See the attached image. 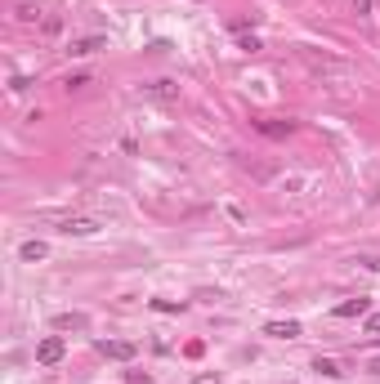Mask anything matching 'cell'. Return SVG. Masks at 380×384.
<instances>
[{"label": "cell", "mask_w": 380, "mask_h": 384, "mask_svg": "<svg viewBox=\"0 0 380 384\" xmlns=\"http://www.w3.org/2000/svg\"><path fill=\"white\" fill-rule=\"evenodd\" d=\"M354 9L358 14H372V0H354Z\"/></svg>", "instance_id": "d6986e66"}, {"label": "cell", "mask_w": 380, "mask_h": 384, "mask_svg": "<svg viewBox=\"0 0 380 384\" xmlns=\"http://www.w3.org/2000/svg\"><path fill=\"white\" fill-rule=\"evenodd\" d=\"M85 326H90L85 313H59L54 317V331H85Z\"/></svg>", "instance_id": "ba28073f"}, {"label": "cell", "mask_w": 380, "mask_h": 384, "mask_svg": "<svg viewBox=\"0 0 380 384\" xmlns=\"http://www.w3.org/2000/svg\"><path fill=\"white\" fill-rule=\"evenodd\" d=\"M255 130L269 139H287V134H296V121H255Z\"/></svg>", "instance_id": "5b68a950"}, {"label": "cell", "mask_w": 380, "mask_h": 384, "mask_svg": "<svg viewBox=\"0 0 380 384\" xmlns=\"http://www.w3.org/2000/svg\"><path fill=\"white\" fill-rule=\"evenodd\" d=\"M45 255H50L45 241H23V246H18V259H23V264H36V259H45Z\"/></svg>", "instance_id": "9c48e42d"}, {"label": "cell", "mask_w": 380, "mask_h": 384, "mask_svg": "<svg viewBox=\"0 0 380 384\" xmlns=\"http://www.w3.org/2000/svg\"><path fill=\"white\" fill-rule=\"evenodd\" d=\"M313 371L318 376H327V380H340L345 371H340V362H331V358H313Z\"/></svg>", "instance_id": "8fae6325"}, {"label": "cell", "mask_w": 380, "mask_h": 384, "mask_svg": "<svg viewBox=\"0 0 380 384\" xmlns=\"http://www.w3.org/2000/svg\"><path fill=\"white\" fill-rule=\"evenodd\" d=\"M148 304L157 308V313H184V308H188L184 299H148Z\"/></svg>", "instance_id": "7c38bea8"}, {"label": "cell", "mask_w": 380, "mask_h": 384, "mask_svg": "<svg viewBox=\"0 0 380 384\" xmlns=\"http://www.w3.org/2000/svg\"><path fill=\"white\" fill-rule=\"evenodd\" d=\"M367 371H372V376H380V358H372V362H367Z\"/></svg>", "instance_id": "ffe728a7"}, {"label": "cell", "mask_w": 380, "mask_h": 384, "mask_svg": "<svg viewBox=\"0 0 380 384\" xmlns=\"http://www.w3.org/2000/svg\"><path fill=\"white\" fill-rule=\"evenodd\" d=\"M103 223L94 219V214H68V219H59V232L63 237H94Z\"/></svg>", "instance_id": "6da1fadb"}, {"label": "cell", "mask_w": 380, "mask_h": 384, "mask_svg": "<svg viewBox=\"0 0 380 384\" xmlns=\"http://www.w3.org/2000/svg\"><path fill=\"white\" fill-rule=\"evenodd\" d=\"M264 335H273V340H296V335H304V326L300 322H269Z\"/></svg>", "instance_id": "52a82bcc"}, {"label": "cell", "mask_w": 380, "mask_h": 384, "mask_svg": "<svg viewBox=\"0 0 380 384\" xmlns=\"http://www.w3.org/2000/svg\"><path fill=\"white\" fill-rule=\"evenodd\" d=\"M358 264L372 268V273H380V255H358Z\"/></svg>", "instance_id": "9a60e30c"}, {"label": "cell", "mask_w": 380, "mask_h": 384, "mask_svg": "<svg viewBox=\"0 0 380 384\" xmlns=\"http://www.w3.org/2000/svg\"><path fill=\"white\" fill-rule=\"evenodd\" d=\"M367 331H372V335H380V313H367Z\"/></svg>", "instance_id": "e0dca14e"}, {"label": "cell", "mask_w": 380, "mask_h": 384, "mask_svg": "<svg viewBox=\"0 0 380 384\" xmlns=\"http://www.w3.org/2000/svg\"><path fill=\"white\" fill-rule=\"evenodd\" d=\"M139 94H144V99H157V103H175V99H179V85H175V81H148Z\"/></svg>", "instance_id": "277c9868"}, {"label": "cell", "mask_w": 380, "mask_h": 384, "mask_svg": "<svg viewBox=\"0 0 380 384\" xmlns=\"http://www.w3.org/2000/svg\"><path fill=\"white\" fill-rule=\"evenodd\" d=\"M126 384H152V376H148V371H130Z\"/></svg>", "instance_id": "2e32d148"}, {"label": "cell", "mask_w": 380, "mask_h": 384, "mask_svg": "<svg viewBox=\"0 0 380 384\" xmlns=\"http://www.w3.org/2000/svg\"><path fill=\"white\" fill-rule=\"evenodd\" d=\"M94 50H103V36H85V41H72L68 45L72 59H85V54H94Z\"/></svg>", "instance_id": "30bf717a"}, {"label": "cell", "mask_w": 380, "mask_h": 384, "mask_svg": "<svg viewBox=\"0 0 380 384\" xmlns=\"http://www.w3.org/2000/svg\"><path fill=\"white\" fill-rule=\"evenodd\" d=\"M372 313V299L367 295H358V299H345V304L336 308V317H367Z\"/></svg>", "instance_id": "8992f818"}, {"label": "cell", "mask_w": 380, "mask_h": 384, "mask_svg": "<svg viewBox=\"0 0 380 384\" xmlns=\"http://www.w3.org/2000/svg\"><path fill=\"white\" fill-rule=\"evenodd\" d=\"M63 353H68V344H63V335H45L41 344H36V362L41 367H59Z\"/></svg>", "instance_id": "7a4b0ae2"}, {"label": "cell", "mask_w": 380, "mask_h": 384, "mask_svg": "<svg viewBox=\"0 0 380 384\" xmlns=\"http://www.w3.org/2000/svg\"><path fill=\"white\" fill-rule=\"evenodd\" d=\"M237 50H246V54H260V50H264V41H260V36H237Z\"/></svg>", "instance_id": "4fadbf2b"}, {"label": "cell", "mask_w": 380, "mask_h": 384, "mask_svg": "<svg viewBox=\"0 0 380 384\" xmlns=\"http://www.w3.org/2000/svg\"><path fill=\"white\" fill-rule=\"evenodd\" d=\"M63 85H68V90H85V85H90V72H76V77H68Z\"/></svg>", "instance_id": "5bb4252c"}, {"label": "cell", "mask_w": 380, "mask_h": 384, "mask_svg": "<svg viewBox=\"0 0 380 384\" xmlns=\"http://www.w3.org/2000/svg\"><path fill=\"white\" fill-rule=\"evenodd\" d=\"M193 384H220V376H211V371H202V376H197Z\"/></svg>", "instance_id": "ac0fdd59"}, {"label": "cell", "mask_w": 380, "mask_h": 384, "mask_svg": "<svg viewBox=\"0 0 380 384\" xmlns=\"http://www.w3.org/2000/svg\"><path fill=\"white\" fill-rule=\"evenodd\" d=\"M94 349H99L103 358H112V362H130V358H135V344H130V340H99Z\"/></svg>", "instance_id": "3957f363"}]
</instances>
